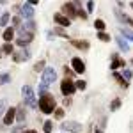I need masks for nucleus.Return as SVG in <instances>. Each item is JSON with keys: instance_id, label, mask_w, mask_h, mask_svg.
Wrapping results in <instances>:
<instances>
[{"instance_id": "1", "label": "nucleus", "mask_w": 133, "mask_h": 133, "mask_svg": "<svg viewBox=\"0 0 133 133\" xmlns=\"http://www.w3.org/2000/svg\"><path fill=\"white\" fill-rule=\"evenodd\" d=\"M37 107H39V110H41L43 114L50 115V114L55 112L57 103H55V98H53L51 94H43V96H39V103H37Z\"/></svg>"}, {"instance_id": "2", "label": "nucleus", "mask_w": 133, "mask_h": 133, "mask_svg": "<svg viewBox=\"0 0 133 133\" xmlns=\"http://www.w3.org/2000/svg\"><path fill=\"white\" fill-rule=\"evenodd\" d=\"M21 96H23V103L29 105V108H37V101H36V92L30 85H23L21 87Z\"/></svg>"}, {"instance_id": "3", "label": "nucleus", "mask_w": 133, "mask_h": 133, "mask_svg": "<svg viewBox=\"0 0 133 133\" xmlns=\"http://www.w3.org/2000/svg\"><path fill=\"white\" fill-rule=\"evenodd\" d=\"M55 80H57V71H55L53 68H50V66H46L44 71H43V76H41V85L48 87V85L53 83Z\"/></svg>"}, {"instance_id": "4", "label": "nucleus", "mask_w": 133, "mask_h": 133, "mask_svg": "<svg viewBox=\"0 0 133 133\" xmlns=\"http://www.w3.org/2000/svg\"><path fill=\"white\" fill-rule=\"evenodd\" d=\"M61 92L64 96H68V98H71L73 94L76 92V87H75V82H73V78H64L61 82Z\"/></svg>"}, {"instance_id": "5", "label": "nucleus", "mask_w": 133, "mask_h": 133, "mask_svg": "<svg viewBox=\"0 0 133 133\" xmlns=\"http://www.w3.org/2000/svg\"><path fill=\"white\" fill-rule=\"evenodd\" d=\"M61 12L66 18H69V20L76 18V5H75V2H66V4H62Z\"/></svg>"}, {"instance_id": "6", "label": "nucleus", "mask_w": 133, "mask_h": 133, "mask_svg": "<svg viewBox=\"0 0 133 133\" xmlns=\"http://www.w3.org/2000/svg\"><path fill=\"white\" fill-rule=\"evenodd\" d=\"M34 12H36V9L30 5V2H25V4L20 7V18L32 20V18H34Z\"/></svg>"}, {"instance_id": "7", "label": "nucleus", "mask_w": 133, "mask_h": 133, "mask_svg": "<svg viewBox=\"0 0 133 133\" xmlns=\"http://www.w3.org/2000/svg\"><path fill=\"white\" fill-rule=\"evenodd\" d=\"M34 39V34H27V32H20V36L16 37V44L20 48H27Z\"/></svg>"}, {"instance_id": "8", "label": "nucleus", "mask_w": 133, "mask_h": 133, "mask_svg": "<svg viewBox=\"0 0 133 133\" xmlns=\"http://www.w3.org/2000/svg\"><path fill=\"white\" fill-rule=\"evenodd\" d=\"M71 68H73V73L83 75V73H85V62H83L80 57H73L71 59Z\"/></svg>"}, {"instance_id": "9", "label": "nucleus", "mask_w": 133, "mask_h": 133, "mask_svg": "<svg viewBox=\"0 0 133 133\" xmlns=\"http://www.w3.org/2000/svg\"><path fill=\"white\" fill-rule=\"evenodd\" d=\"M62 130L68 133H78L82 130V124L76 123V121H64L62 123Z\"/></svg>"}, {"instance_id": "10", "label": "nucleus", "mask_w": 133, "mask_h": 133, "mask_svg": "<svg viewBox=\"0 0 133 133\" xmlns=\"http://www.w3.org/2000/svg\"><path fill=\"white\" fill-rule=\"evenodd\" d=\"M14 121H16V108L14 107H9V110H5V114H4V124L5 126H11Z\"/></svg>"}, {"instance_id": "11", "label": "nucleus", "mask_w": 133, "mask_h": 133, "mask_svg": "<svg viewBox=\"0 0 133 133\" xmlns=\"http://www.w3.org/2000/svg\"><path fill=\"white\" fill-rule=\"evenodd\" d=\"M53 21H55L59 27H69V25H71V20L66 18L62 12H55V14H53Z\"/></svg>"}, {"instance_id": "12", "label": "nucleus", "mask_w": 133, "mask_h": 133, "mask_svg": "<svg viewBox=\"0 0 133 133\" xmlns=\"http://www.w3.org/2000/svg\"><path fill=\"white\" fill-rule=\"evenodd\" d=\"M12 59H14L16 62L29 61V59H30V51L27 50V48H23V50H20V51H14V53H12Z\"/></svg>"}, {"instance_id": "13", "label": "nucleus", "mask_w": 133, "mask_h": 133, "mask_svg": "<svg viewBox=\"0 0 133 133\" xmlns=\"http://www.w3.org/2000/svg\"><path fill=\"white\" fill-rule=\"evenodd\" d=\"M124 64H126V62H124L123 59H119V55H117V53H114V55H112V64H110V69H114V71H115V69H119V68H124Z\"/></svg>"}, {"instance_id": "14", "label": "nucleus", "mask_w": 133, "mask_h": 133, "mask_svg": "<svg viewBox=\"0 0 133 133\" xmlns=\"http://www.w3.org/2000/svg\"><path fill=\"white\" fill-rule=\"evenodd\" d=\"M71 44L75 48H80V50H89L91 48V43L83 41V39H71Z\"/></svg>"}, {"instance_id": "15", "label": "nucleus", "mask_w": 133, "mask_h": 133, "mask_svg": "<svg viewBox=\"0 0 133 133\" xmlns=\"http://www.w3.org/2000/svg\"><path fill=\"white\" fill-rule=\"evenodd\" d=\"M2 37H4L5 43H11L14 39V29H12V27H7V29L4 30V34H2Z\"/></svg>"}, {"instance_id": "16", "label": "nucleus", "mask_w": 133, "mask_h": 133, "mask_svg": "<svg viewBox=\"0 0 133 133\" xmlns=\"http://www.w3.org/2000/svg\"><path fill=\"white\" fill-rule=\"evenodd\" d=\"M115 41H117V44H119V48H121L123 51H130V44L126 43V39H124V37H121V36H117V37H115Z\"/></svg>"}, {"instance_id": "17", "label": "nucleus", "mask_w": 133, "mask_h": 133, "mask_svg": "<svg viewBox=\"0 0 133 133\" xmlns=\"http://www.w3.org/2000/svg\"><path fill=\"white\" fill-rule=\"evenodd\" d=\"M25 117H27L25 110H23V108H16V121H14V123L23 124V123H25Z\"/></svg>"}, {"instance_id": "18", "label": "nucleus", "mask_w": 133, "mask_h": 133, "mask_svg": "<svg viewBox=\"0 0 133 133\" xmlns=\"http://www.w3.org/2000/svg\"><path fill=\"white\" fill-rule=\"evenodd\" d=\"M9 20H11L9 12H2V14H0V27H5V29H7V25H9Z\"/></svg>"}, {"instance_id": "19", "label": "nucleus", "mask_w": 133, "mask_h": 133, "mask_svg": "<svg viewBox=\"0 0 133 133\" xmlns=\"http://www.w3.org/2000/svg\"><path fill=\"white\" fill-rule=\"evenodd\" d=\"M21 27H23V21H21V18H20V16H14V18H12V29L21 32Z\"/></svg>"}, {"instance_id": "20", "label": "nucleus", "mask_w": 133, "mask_h": 133, "mask_svg": "<svg viewBox=\"0 0 133 133\" xmlns=\"http://www.w3.org/2000/svg\"><path fill=\"white\" fill-rule=\"evenodd\" d=\"M0 50H2V53H5V55H12V53H14V46H12L11 43H5Z\"/></svg>"}, {"instance_id": "21", "label": "nucleus", "mask_w": 133, "mask_h": 133, "mask_svg": "<svg viewBox=\"0 0 133 133\" xmlns=\"http://www.w3.org/2000/svg\"><path fill=\"white\" fill-rule=\"evenodd\" d=\"M94 27H96V30H98V32H105V27H107V25H105V21H103V20H96V21H94Z\"/></svg>"}, {"instance_id": "22", "label": "nucleus", "mask_w": 133, "mask_h": 133, "mask_svg": "<svg viewBox=\"0 0 133 133\" xmlns=\"http://www.w3.org/2000/svg\"><path fill=\"white\" fill-rule=\"evenodd\" d=\"M119 107H121V99H119V98L112 99V103H110V110L115 112V110H119Z\"/></svg>"}, {"instance_id": "23", "label": "nucleus", "mask_w": 133, "mask_h": 133, "mask_svg": "<svg viewBox=\"0 0 133 133\" xmlns=\"http://www.w3.org/2000/svg\"><path fill=\"white\" fill-rule=\"evenodd\" d=\"M51 130H53V123H51V121H44V124H43V131L44 133H51Z\"/></svg>"}, {"instance_id": "24", "label": "nucleus", "mask_w": 133, "mask_h": 133, "mask_svg": "<svg viewBox=\"0 0 133 133\" xmlns=\"http://www.w3.org/2000/svg\"><path fill=\"white\" fill-rule=\"evenodd\" d=\"M53 32V34H57V36H59V37H69V36H68V34H66V30H64V29H62V27H57V29H55V30H51Z\"/></svg>"}, {"instance_id": "25", "label": "nucleus", "mask_w": 133, "mask_h": 133, "mask_svg": "<svg viewBox=\"0 0 133 133\" xmlns=\"http://www.w3.org/2000/svg\"><path fill=\"white\" fill-rule=\"evenodd\" d=\"M98 39L103 41V43H108V41H110V36H108L107 32H98Z\"/></svg>"}, {"instance_id": "26", "label": "nucleus", "mask_w": 133, "mask_h": 133, "mask_svg": "<svg viewBox=\"0 0 133 133\" xmlns=\"http://www.w3.org/2000/svg\"><path fill=\"white\" fill-rule=\"evenodd\" d=\"M114 78H115V80H117V82L121 83V85H123V87H128V82H126V80H123V76H121V75H119V73H115V71H114Z\"/></svg>"}, {"instance_id": "27", "label": "nucleus", "mask_w": 133, "mask_h": 133, "mask_svg": "<svg viewBox=\"0 0 133 133\" xmlns=\"http://www.w3.org/2000/svg\"><path fill=\"white\" fill-rule=\"evenodd\" d=\"M121 34L124 36V39H130V41H133V32H131V30H126V29H121Z\"/></svg>"}, {"instance_id": "28", "label": "nucleus", "mask_w": 133, "mask_h": 133, "mask_svg": "<svg viewBox=\"0 0 133 133\" xmlns=\"http://www.w3.org/2000/svg\"><path fill=\"white\" fill-rule=\"evenodd\" d=\"M44 68H46V62H44V61H39L36 66H34V71H44Z\"/></svg>"}, {"instance_id": "29", "label": "nucleus", "mask_w": 133, "mask_h": 133, "mask_svg": "<svg viewBox=\"0 0 133 133\" xmlns=\"http://www.w3.org/2000/svg\"><path fill=\"white\" fill-rule=\"evenodd\" d=\"M75 87H76V89H80V91H83V89L87 87V83L83 82V80H76V82H75Z\"/></svg>"}, {"instance_id": "30", "label": "nucleus", "mask_w": 133, "mask_h": 133, "mask_svg": "<svg viewBox=\"0 0 133 133\" xmlns=\"http://www.w3.org/2000/svg\"><path fill=\"white\" fill-rule=\"evenodd\" d=\"M53 115H55V119H62L64 117V108H55Z\"/></svg>"}, {"instance_id": "31", "label": "nucleus", "mask_w": 133, "mask_h": 133, "mask_svg": "<svg viewBox=\"0 0 133 133\" xmlns=\"http://www.w3.org/2000/svg\"><path fill=\"white\" fill-rule=\"evenodd\" d=\"M11 80V76L9 75H7V73H4V75H2V76H0V83H7Z\"/></svg>"}, {"instance_id": "32", "label": "nucleus", "mask_w": 133, "mask_h": 133, "mask_svg": "<svg viewBox=\"0 0 133 133\" xmlns=\"http://www.w3.org/2000/svg\"><path fill=\"white\" fill-rule=\"evenodd\" d=\"M5 114V101H0V117Z\"/></svg>"}, {"instance_id": "33", "label": "nucleus", "mask_w": 133, "mask_h": 133, "mask_svg": "<svg viewBox=\"0 0 133 133\" xmlns=\"http://www.w3.org/2000/svg\"><path fill=\"white\" fill-rule=\"evenodd\" d=\"M64 73H66V75H68V76H66V78H71L73 75H75V73H73L71 69H69V68H64Z\"/></svg>"}, {"instance_id": "34", "label": "nucleus", "mask_w": 133, "mask_h": 133, "mask_svg": "<svg viewBox=\"0 0 133 133\" xmlns=\"http://www.w3.org/2000/svg\"><path fill=\"white\" fill-rule=\"evenodd\" d=\"M94 11V2H87V12H92Z\"/></svg>"}, {"instance_id": "35", "label": "nucleus", "mask_w": 133, "mask_h": 133, "mask_svg": "<svg viewBox=\"0 0 133 133\" xmlns=\"http://www.w3.org/2000/svg\"><path fill=\"white\" fill-rule=\"evenodd\" d=\"M23 126H16V128H12V133H23Z\"/></svg>"}, {"instance_id": "36", "label": "nucleus", "mask_w": 133, "mask_h": 133, "mask_svg": "<svg viewBox=\"0 0 133 133\" xmlns=\"http://www.w3.org/2000/svg\"><path fill=\"white\" fill-rule=\"evenodd\" d=\"M124 78H126V80L131 78V69H124Z\"/></svg>"}, {"instance_id": "37", "label": "nucleus", "mask_w": 133, "mask_h": 133, "mask_svg": "<svg viewBox=\"0 0 133 133\" xmlns=\"http://www.w3.org/2000/svg\"><path fill=\"white\" fill-rule=\"evenodd\" d=\"M121 18H123V20L126 21V23H130V25H131V27H133V20H131V18H128V16H126V14H123V16H121Z\"/></svg>"}, {"instance_id": "38", "label": "nucleus", "mask_w": 133, "mask_h": 133, "mask_svg": "<svg viewBox=\"0 0 133 133\" xmlns=\"http://www.w3.org/2000/svg\"><path fill=\"white\" fill-rule=\"evenodd\" d=\"M71 105V98H68V99H64V107H69Z\"/></svg>"}, {"instance_id": "39", "label": "nucleus", "mask_w": 133, "mask_h": 133, "mask_svg": "<svg viewBox=\"0 0 133 133\" xmlns=\"http://www.w3.org/2000/svg\"><path fill=\"white\" fill-rule=\"evenodd\" d=\"M23 133H37V131H36V130H25Z\"/></svg>"}, {"instance_id": "40", "label": "nucleus", "mask_w": 133, "mask_h": 133, "mask_svg": "<svg viewBox=\"0 0 133 133\" xmlns=\"http://www.w3.org/2000/svg\"><path fill=\"white\" fill-rule=\"evenodd\" d=\"M94 133H103V131H101V130H96V131H94Z\"/></svg>"}, {"instance_id": "41", "label": "nucleus", "mask_w": 133, "mask_h": 133, "mask_svg": "<svg viewBox=\"0 0 133 133\" xmlns=\"http://www.w3.org/2000/svg\"><path fill=\"white\" fill-rule=\"evenodd\" d=\"M130 5H131V7H133V2H131V4H130Z\"/></svg>"}]
</instances>
